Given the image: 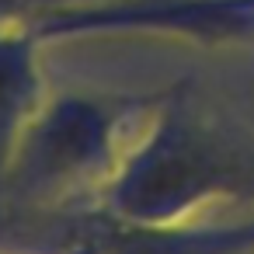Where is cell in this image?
Instances as JSON below:
<instances>
[{
    "label": "cell",
    "mask_w": 254,
    "mask_h": 254,
    "mask_svg": "<svg viewBox=\"0 0 254 254\" xmlns=\"http://www.w3.org/2000/svg\"><path fill=\"white\" fill-rule=\"evenodd\" d=\"M42 230L56 233V254H254V216L223 226H153L91 205Z\"/></svg>",
    "instance_id": "cell-4"
},
{
    "label": "cell",
    "mask_w": 254,
    "mask_h": 254,
    "mask_svg": "<svg viewBox=\"0 0 254 254\" xmlns=\"http://www.w3.org/2000/svg\"><path fill=\"white\" fill-rule=\"evenodd\" d=\"M28 25L39 39L101 35V32H157L209 46L254 42V0H105L60 4L35 11Z\"/></svg>",
    "instance_id": "cell-3"
},
{
    "label": "cell",
    "mask_w": 254,
    "mask_h": 254,
    "mask_svg": "<svg viewBox=\"0 0 254 254\" xmlns=\"http://www.w3.org/2000/svg\"><path fill=\"white\" fill-rule=\"evenodd\" d=\"M216 202H254V132L195 108L188 84H174L94 205L129 223L167 226Z\"/></svg>",
    "instance_id": "cell-1"
},
{
    "label": "cell",
    "mask_w": 254,
    "mask_h": 254,
    "mask_svg": "<svg viewBox=\"0 0 254 254\" xmlns=\"http://www.w3.org/2000/svg\"><path fill=\"white\" fill-rule=\"evenodd\" d=\"M39 32L28 21L0 25V181L28 129L46 105L39 70Z\"/></svg>",
    "instance_id": "cell-5"
},
{
    "label": "cell",
    "mask_w": 254,
    "mask_h": 254,
    "mask_svg": "<svg viewBox=\"0 0 254 254\" xmlns=\"http://www.w3.org/2000/svg\"><path fill=\"white\" fill-rule=\"evenodd\" d=\"M164 91L146 94H60L28 122L0 195L14 205H56L105 188L122 153L119 139L136 119H150Z\"/></svg>",
    "instance_id": "cell-2"
},
{
    "label": "cell",
    "mask_w": 254,
    "mask_h": 254,
    "mask_svg": "<svg viewBox=\"0 0 254 254\" xmlns=\"http://www.w3.org/2000/svg\"><path fill=\"white\" fill-rule=\"evenodd\" d=\"M35 4L42 0H0V25H14V21H25V14L32 18Z\"/></svg>",
    "instance_id": "cell-6"
}]
</instances>
